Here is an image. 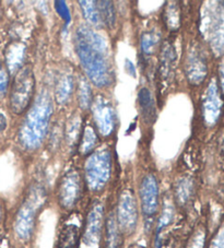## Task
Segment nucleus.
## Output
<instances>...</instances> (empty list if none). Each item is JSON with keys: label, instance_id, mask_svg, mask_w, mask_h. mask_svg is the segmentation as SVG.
<instances>
[{"label": "nucleus", "instance_id": "1", "mask_svg": "<svg viewBox=\"0 0 224 248\" xmlns=\"http://www.w3.org/2000/svg\"><path fill=\"white\" fill-rule=\"evenodd\" d=\"M75 43L88 78L98 88L109 87L113 82V67L105 38L87 25H80L76 31Z\"/></svg>", "mask_w": 224, "mask_h": 248}, {"label": "nucleus", "instance_id": "2", "mask_svg": "<svg viewBox=\"0 0 224 248\" xmlns=\"http://www.w3.org/2000/svg\"><path fill=\"white\" fill-rule=\"evenodd\" d=\"M53 113V102L47 91L38 94L20 130V140L25 148H38L45 139Z\"/></svg>", "mask_w": 224, "mask_h": 248}, {"label": "nucleus", "instance_id": "3", "mask_svg": "<svg viewBox=\"0 0 224 248\" xmlns=\"http://www.w3.org/2000/svg\"><path fill=\"white\" fill-rule=\"evenodd\" d=\"M46 195L41 186H33L24 202L18 210L15 222V231L21 239L27 241L32 236L37 217V211L45 202Z\"/></svg>", "mask_w": 224, "mask_h": 248}, {"label": "nucleus", "instance_id": "4", "mask_svg": "<svg viewBox=\"0 0 224 248\" xmlns=\"http://www.w3.org/2000/svg\"><path fill=\"white\" fill-rule=\"evenodd\" d=\"M112 155L107 148H101L88 157L85 163V181L89 189L101 191L110 182Z\"/></svg>", "mask_w": 224, "mask_h": 248}, {"label": "nucleus", "instance_id": "5", "mask_svg": "<svg viewBox=\"0 0 224 248\" xmlns=\"http://www.w3.org/2000/svg\"><path fill=\"white\" fill-rule=\"evenodd\" d=\"M35 78L31 66L22 67L16 72L10 95V106L15 114H22L31 104Z\"/></svg>", "mask_w": 224, "mask_h": 248}, {"label": "nucleus", "instance_id": "6", "mask_svg": "<svg viewBox=\"0 0 224 248\" xmlns=\"http://www.w3.org/2000/svg\"><path fill=\"white\" fill-rule=\"evenodd\" d=\"M116 221L123 235H131L135 233L139 219V212L135 194L130 189L122 191L119 195Z\"/></svg>", "mask_w": 224, "mask_h": 248}, {"label": "nucleus", "instance_id": "7", "mask_svg": "<svg viewBox=\"0 0 224 248\" xmlns=\"http://www.w3.org/2000/svg\"><path fill=\"white\" fill-rule=\"evenodd\" d=\"M140 206L145 220L152 222L160 206V189L157 177L153 174L145 175L140 184Z\"/></svg>", "mask_w": 224, "mask_h": 248}, {"label": "nucleus", "instance_id": "8", "mask_svg": "<svg viewBox=\"0 0 224 248\" xmlns=\"http://www.w3.org/2000/svg\"><path fill=\"white\" fill-rule=\"evenodd\" d=\"M81 191H82V181L78 172L69 170L60 179L58 185V202L64 210H71L78 203Z\"/></svg>", "mask_w": 224, "mask_h": 248}, {"label": "nucleus", "instance_id": "9", "mask_svg": "<svg viewBox=\"0 0 224 248\" xmlns=\"http://www.w3.org/2000/svg\"><path fill=\"white\" fill-rule=\"evenodd\" d=\"M91 106L97 129L103 136H110L115 128V112L111 101L105 96L97 95Z\"/></svg>", "mask_w": 224, "mask_h": 248}, {"label": "nucleus", "instance_id": "10", "mask_svg": "<svg viewBox=\"0 0 224 248\" xmlns=\"http://www.w3.org/2000/svg\"><path fill=\"white\" fill-rule=\"evenodd\" d=\"M104 208L101 203H96L90 210L85 222L82 241L89 247L96 246L100 243L104 230Z\"/></svg>", "mask_w": 224, "mask_h": 248}, {"label": "nucleus", "instance_id": "11", "mask_svg": "<svg viewBox=\"0 0 224 248\" xmlns=\"http://www.w3.org/2000/svg\"><path fill=\"white\" fill-rule=\"evenodd\" d=\"M207 27L209 29L211 47L217 55L224 52V6H217L212 16H208Z\"/></svg>", "mask_w": 224, "mask_h": 248}, {"label": "nucleus", "instance_id": "12", "mask_svg": "<svg viewBox=\"0 0 224 248\" xmlns=\"http://www.w3.org/2000/svg\"><path fill=\"white\" fill-rule=\"evenodd\" d=\"M222 109V98L215 80H212L207 89L204 101V118L208 125L212 126L218 122Z\"/></svg>", "mask_w": 224, "mask_h": 248}, {"label": "nucleus", "instance_id": "13", "mask_svg": "<svg viewBox=\"0 0 224 248\" xmlns=\"http://www.w3.org/2000/svg\"><path fill=\"white\" fill-rule=\"evenodd\" d=\"M186 74L189 81L193 84L201 83L207 76V63L205 57L197 49L189 53L186 63Z\"/></svg>", "mask_w": 224, "mask_h": 248}, {"label": "nucleus", "instance_id": "14", "mask_svg": "<svg viewBox=\"0 0 224 248\" xmlns=\"http://www.w3.org/2000/svg\"><path fill=\"white\" fill-rule=\"evenodd\" d=\"M138 102L141 109L142 118L144 119L145 124L151 125L156 121L157 112H156V102L153 100V96L149 89L142 88L139 94H138Z\"/></svg>", "mask_w": 224, "mask_h": 248}, {"label": "nucleus", "instance_id": "15", "mask_svg": "<svg viewBox=\"0 0 224 248\" xmlns=\"http://www.w3.org/2000/svg\"><path fill=\"white\" fill-rule=\"evenodd\" d=\"M123 234L118 228L116 216L112 212L105 221V248H122Z\"/></svg>", "mask_w": 224, "mask_h": 248}, {"label": "nucleus", "instance_id": "16", "mask_svg": "<svg viewBox=\"0 0 224 248\" xmlns=\"http://www.w3.org/2000/svg\"><path fill=\"white\" fill-rule=\"evenodd\" d=\"M25 57V46L22 43H12L6 52V61L10 72L19 71L22 68Z\"/></svg>", "mask_w": 224, "mask_h": 248}, {"label": "nucleus", "instance_id": "17", "mask_svg": "<svg viewBox=\"0 0 224 248\" xmlns=\"http://www.w3.org/2000/svg\"><path fill=\"white\" fill-rule=\"evenodd\" d=\"M73 89H75V79L72 75H63L60 77L57 85H56L55 95L56 101L58 104H66L69 98L72 95Z\"/></svg>", "mask_w": 224, "mask_h": 248}, {"label": "nucleus", "instance_id": "18", "mask_svg": "<svg viewBox=\"0 0 224 248\" xmlns=\"http://www.w3.org/2000/svg\"><path fill=\"white\" fill-rule=\"evenodd\" d=\"M79 228L75 224H67L60 231L56 248H76L79 241Z\"/></svg>", "mask_w": 224, "mask_h": 248}, {"label": "nucleus", "instance_id": "19", "mask_svg": "<svg viewBox=\"0 0 224 248\" xmlns=\"http://www.w3.org/2000/svg\"><path fill=\"white\" fill-rule=\"evenodd\" d=\"M193 191L192 181L189 178H182L175 185V200L179 206H185L191 200Z\"/></svg>", "mask_w": 224, "mask_h": 248}, {"label": "nucleus", "instance_id": "20", "mask_svg": "<svg viewBox=\"0 0 224 248\" xmlns=\"http://www.w3.org/2000/svg\"><path fill=\"white\" fill-rule=\"evenodd\" d=\"M174 220V207L170 202L165 203L156 226V244L160 241L162 234Z\"/></svg>", "mask_w": 224, "mask_h": 248}, {"label": "nucleus", "instance_id": "21", "mask_svg": "<svg viewBox=\"0 0 224 248\" xmlns=\"http://www.w3.org/2000/svg\"><path fill=\"white\" fill-rule=\"evenodd\" d=\"M81 9H82L84 18L87 19L90 23H92L96 27H100L101 25V16L100 12H98L96 1H79Z\"/></svg>", "mask_w": 224, "mask_h": 248}, {"label": "nucleus", "instance_id": "22", "mask_svg": "<svg viewBox=\"0 0 224 248\" xmlns=\"http://www.w3.org/2000/svg\"><path fill=\"white\" fill-rule=\"evenodd\" d=\"M96 143L97 137L96 131H94L91 126H87L82 132V137H81L80 152L83 153V155H88L89 152H91L93 150Z\"/></svg>", "mask_w": 224, "mask_h": 248}, {"label": "nucleus", "instance_id": "23", "mask_svg": "<svg viewBox=\"0 0 224 248\" xmlns=\"http://www.w3.org/2000/svg\"><path fill=\"white\" fill-rule=\"evenodd\" d=\"M78 96H79V104L83 109H88L92 105L93 96L91 87L88 83V81L84 78H80L78 85Z\"/></svg>", "mask_w": 224, "mask_h": 248}, {"label": "nucleus", "instance_id": "24", "mask_svg": "<svg viewBox=\"0 0 224 248\" xmlns=\"http://www.w3.org/2000/svg\"><path fill=\"white\" fill-rule=\"evenodd\" d=\"M80 130H81L80 117L75 115V116L70 118V121H69L67 125V141L71 147L77 142V141H78L79 137L81 136Z\"/></svg>", "mask_w": 224, "mask_h": 248}, {"label": "nucleus", "instance_id": "25", "mask_svg": "<svg viewBox=\"0 0 224 248\" xmlns=\"http://www.w3.org/2000/svg\"><path fill=\"white\" fill-rule=\"evenodd\" d=\"M97 9L100 12L101 20L104 21L106 25L112 27L115 22V10L113 2L111 1H98Z\"/></svg>", "mask_w": 224, "mask_h": 248}, {"label": "nucleus", "instance_id": "26", "mask_svg": "<svg viewBox=\"0 0 224 248\" xmlns=\"http://www.w3.org/2000/svg\"><path fill=\"white\" fill-rule=\"evenodd\" d=\"M159 37L157 34L145 32L141 37V48L144 55H151L154 53V48L158 44Z\"/></svg>", "mask_w": 224, "mask_h": 248}, {"label": "nucleus", "instance_id": "27", "mask_svg": "<svg viewBox=\"0 0 224 248\" xmlns=\"http://www.w3.org/2000/svg\"><path fill=\"white\" fill-rule=\"evenodd\" d=\"M165 18L167 25L171 29H177L179 25V12L178 8L176 6V2H172L171 6L167 7L165 12Z\"/></svg>", "mask_w": 224, "mask_h": 248}, {"label": "nucleus", "instance_id": "28", "mask_svg": "<svg viewBox=\"0 0 224 248\" xmlns=\"http://www.w3.org/2000/svg\"><path fill=\"white\" fill-rule=\"evenodd\" d=\"M206 243V233L205 231L198 230L189 239L187 248H204Z\"/></svg>", "mask_w": 224, "mask_h": 248}, {"label": "nucleus", "instance_id": "29", "mask_svg": "<svg viewBox=\"0 0 224 248\" xmlns=\"http://www.w3.org/2000/svg\"><path fill=\"white\" fill-rule=\"evenodd\" d=\"M8 83H9V78H8L7 69L0 63V96L5 95Z\"/></svg>", "mask_w": 224, "mask_h": 248}, {"label": "nucleus", "instance_id": "30", "mask_svg": "<svg viewBox=\"0 0 224 248\" xmlns=\"http://www.w3.org/2000/svg\"><path fill=\"white\" fill-rule=\"evenodd\" d=\"M210 248H224V225L219 230V232L212 239Z\"/></svg>", "mask_w": 224, "mask_h": 248}, {"label": "nucleus", "instance_id": "31", "mask_svg": "<svg viewBox=\"0 0 224 248\" xmlns=\"http://www.w3.org/2000/svg\"><path fill=\"white\" fill-rule=\"evenodd\" d=\"M55 5H56V9H57V12L60 15V16L69 22V21H70V15H69V9L66 6V2L56 1Z\"/></svg>", "mask_w": 224, "mask_h": 248}, {"label": "nucleus", "instance_id": "32", "mask_svg": "<svg viewBox=\"0 0 224 248\" xmlns=\"http://www.w3.org/2000/svg\"><path fill=\"white\" fill-rule=\"evenodd\" d=\"M7 127V118L3 113L0 112V132H2Z\"/></svg>", "mask_w": 224, "mask_h": 248}, {"label": "nucleus", "instance_id": "33", "mask_svg": "<svg viewBox=\"0 0 224 248\" xmlns=\"http://www.w3.org/2000/svg\"><path fill=\"white\" fill-rule=\"evenodd\" d=\"M220 80H221V87L224 92V59L221 63V67H220Z\"/></svg>", "mask_w": 224, "mask_h": 248}, {"label": "nucleus", "instance_id": "34", "mask_svg": "<svg viewBox=\"0 0 224 248\" xmlns=\"http://www.w3.org/2000/svg\"><path fill=\"white\" fill-rule=\"evenodd\" d=\"M128 248H145L144 246H141V245H138V244H133V245L129 246Z\"/></svg>", "mask_w": 224, "mask_h": 248}]
</instances>
